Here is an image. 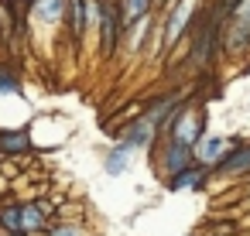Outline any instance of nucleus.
Here are the masks:
<instances>
[{
  "label": "nucleus",
  "instance_id": "1",
  "mask_svg": "<svg viewBox=\"0 0 250 236\" xmlns=\"http://www.w3.org/2000/svg\"><path fill=\"white\" fill-rule=\"evenodd\" d=\"M168 140H175V144H182V147H192L195 151V144L206 137L202 134V117L195 113V110H188V106H182L171 120H168Z\"/></svg>",
  "mask_w": 250,
  "mask_h": 236
},
{
  "label": "nucleus",
  "instance_id": "2",
  "mask_svg": "<svg viewBox=\"0 0 250 236\" xmlns=\"http://www.w3.org/2000/svg\"><path fill=\"white\" fill-rule=\"evenodd\" d=\"M229 151H233V147H229L226 137H212V134H206V137L195 144V161L206 164V168L212 171V168H219V164L229 157Z\"/></svg>",
  "mask_w": 250,
  "mask_h": 236
},
{
  "label": "nucleus",
  "instance_id": "3",
  "mask_svg": "<svg viewBox=\"0 0 250 236\" xmlns=\"http://www.w3.org/2000/svg\"><path fill=\"white\" fill-rule=\"evenodd\" d=\"M120 7L117 4H100V35H103V55H113L117 41H120Z\"/></svg>",
  "mask_w": 250,
  "mask_h": 236
},
{
  "label": "nucleus",
  "instance_id": "4",
  "mask_svg": "<svg viewBox=\"0 0 250 236\" xmlns=\"http://www.w3.org/2000/svg\"><path fill=\"white\" fill-rule=\"evenodd\" d=\"M206 181H209V168L195 161V164L182 168L178 175H171V178H168V188H171V192H192V188H202Z\"/></svg>",
  "mask_w": 250,
  "mask_h": 236
},
{
  "label": "nucleus",
  "instance_id": "5",
  "mask_svg": "<svg viewBox=\"0 0 250 236\" xmlns=\"http://www.w3.org/2000/svg\"><path fill=\"white\" fill-rule=\"evenodd\" d=\"M216 28L212 24H202L199 28V35L192 38V62L199 65V69H206L209 65V59H212V48H216Z\"/></svg>",
  "mask_w": 250,
  "mask_h": 236
},
{
  "label": "nucleus",
  "instance_id": "6",
  "mask_svg": "<svg viewBox=\"0 0 250 236\" xmlns=\"http://www.w3.org/2000/svg\"><path fill=\"white\" fill-rule=\"evenodd\" d=\"M165 171L168 175H178L182 168H188V164H195V151L192 147H182V144H175V140H165Z\"/></svg>",
  "mask_w": 250,
  "mask_h": 236
},
{
  "label": "nucleus",
  "instance_id": "7",
  "mask_svg": "<svg viewBox=\"0 0 250 236\" xmlns=\"http://www.w3.org/2000/svg\"><path fill=\"white\" fill-rule=\"evenodd\" d=\"M154 127L147 123V120H134L127 130H124V137H120V147H127V151H137V147H147L151 140H154Z\"/></svg>",
  "mask_w": 250,
  "mask_h": 236
},
{
  "label": "nucleus",
  "instance_id": "8",
  "mask_svg": "<svg viewBox=\"0 0 250 236\" xmlns=\"http://www.w3.org/2000/svg\"><path fill=\"white\" fill-rule=\"evenodd\" d=\"M216 175H250V147H233L229 157L216 168Z\"/></svg>",
  "mask_w": 250,
  "mask_h": 236
},
{
  "label": "nucleus",
  "instance_id": "9",
  "mask_svg": "<svg viewBox=\"0 0 250 236\" xmlns=\"http://www.w3.org/2000/svg\"><path fill=\"white\" fill-rule=\"evenodd\" d=\"M45 229V209L35 205V202H21V233H38Z\"/></svg>",
  "mask_w": 250,
  "mask_h": 236
},
{
  "label": "nucleus",
  "instance_id": "10",
  "mask_svg": "<svg viewBox=\"0 0 250 236\" xmlns=\"http://www.w3.org/2000/svg\"><path fill=\"white\" fill-rule=\"evenodd\" d=\"M28 147H31V137H28L24 127L21 130H0V151L4 154H21Z\"/></svg>",
  "mask_w": 250,
  "mask_h": 236
},
{
  "label": "nucleus",
  "instance_id": "11",
  "mask_svg": "<svg viewBox=\"0 0 250 236\" xmlns=\"http://www.w3.org/2000/svg\"><path fill=\"white\" fill-rule=\"evenodd\" d=\"M65 18H69L72 38H83V28H86V0H69V4H65Z\"/></svg>",
  "mask_w": 250,
  "mask_h": 236
},
{
  "label": "nucleus",
  "instance_id": "12",
  "mask_svg": "<svg viewBox=\"0 0 250 236\" xmlns=\"http://www.w3.org/2000/svg\"><path fill=\"white\" fill-rule=\"evenodd\" d=\"M0 229L4 233H21V202L0 205Z\"/></svg>",
  "mask_w": 250,
  "mask_h": 236
},
{
  "label": "nucleus",
  "instance_id": "13",
  "mask_svg": "<svg viewBox=\"0 0 250 236\" xmlns=\"http://www.w3.org/2000/svg\"><path fill=\"white\" fill-rule=\"evenodd\" d=\"M192 18V4L188 0H182V4L175 7V18H171V24H168V45H175L178 41V35H182V28H185V21Z\"/></svg>",
  "mask_w": 250,
  "mask_h": 236
},
{
  "label": "nucleus",
  "instance_id": "14",
  "mask_svg": "<svg viewBox=\"0 0 250 236\" xmlns=\"http://www.w3.org/2000/svg\"><path fill=\"white\" fill-rule=\"evenodd\" d=\"M65 4H69V0H38L31 11H38L42 21H62L65 18Z\"/></svg>",
  "mask_w": 250,
  "mask_h": 236
},
{
  "label": "nucleus",
  "instance_id": "15",
  "mask_svg": "<svg viewBox=\"0 0 250 236\" xmlns=\"http://www.w3.org/2000/svg\"><path fill=\"white\" fill-rule=\"evenodd\" d=\"M18 89H21V76H18V69L7 65V62H0V96H14Z\"/></svg>",
  "mask_w": 250,
  "mask_h": 236
},
{
  "label": "nucleus",
  "instance_id": "16",
  "mask_svg": "<svg viewBox=\"0 0 250 236\" xmlns=\"http://www.w3.org/2000/svg\"><path fill=\"white\" fill-rule=\"evenodd\" d=\"M127 157H130V151L127 147H110L106 151V161H103V168H106V175H124V168H127Z\"/></svg>",
  "mask_w": 250,
  "mask_h": 236
},
{
  "label": "nucleus",
  "instance_id": "17",
  "mask_svg": "<svg viewBox=\"0 0 250 236\" xmlns=\"http://www.w3.org/2000/svg\"><path fill=\"white\" fill-rule=\"evenodd\" d=\"M147 11H151V0H124L120 18H124V21H144Z\"/></svg>",
  "mask_w": 250,
  "mask_h": 236
},
{
  "label": "nucleus",
  "instance_id": "18",
  "mask_svg": "<svg viewBox=\"0 0 250 236\" xmlns=\"http://www.w3.org/2000/svg\"><path fill=\"white\" fill-rule=\"evenodd\" d=\"M45 236H89V233L79 222H55L52 229H45Z\"/></svg>",
  "mask_w": 250,
  "mask_h": 236
},
{
  "label": "nucleus",
  "instance_id": "19",
  "mask_svg": "<svg viewBox=\"0 0 250 236\" xmlns=\"http://www.w3.org/2000/svg\"><path fill=\"white\" fill-rule=\"evenodd\" d=\"M4 236H28V233H4Z\"/></svg>",
  "mask_w": 250,
  "mask_h": 236
}]
</instances>
